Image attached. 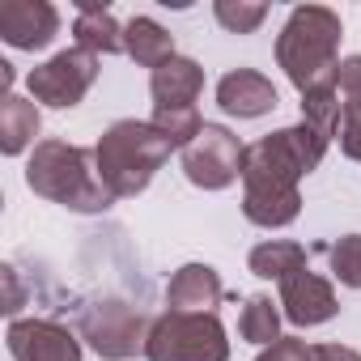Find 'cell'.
Returning <instances> with one entry per match:
<instances>
[{
    "label": "cell",
    "instance_id": "6da1fadb",
    "mask_svg": "<svg viewBox=\"0 0 361 361\" xmlns=\"http://www.w3.org/2000/svg\"><path fill=\"white\" fill-rule=\"evenodd\" d=\"M327 153V136H319L310 123H293L281 132H268L264 140L247 145L243 157V213L251 226L281 230L298 221L302 192L298 178L310 174Z\"/></svg>",
    "mask_w": 361,
    "mask_h": 361
},
{
    "label": "cell",
    "instance_id": "7a4b0ae2",
    "mask_svg": "<svg viewBox=\"0 0 361 361\" xmlns=\"http://www.w3.org/2000/svg\"><path fill=\"white\" fill-rule=\"evenodd\" d=\"M170 153H174V140L153 119H115L94 145L98 178L115 200L140 196Z\"/></svg>",
    "mask_w": 361,
    "mask_h": 361
},
{
    "label": "cell",
    "instance_id": "3957f363",
    "mask_svg": "<svg viewBox=\"0 0 361 361\" xmlns=\"http://www.w3.org/2000/svg\"><path fill=\"white\" fill-rule=\"evenodd\" d=\"M26 188L51 204H64L73 213H106L115 196L102 188L94 149L68 145V140H43L35 145L26 161Z\"/></svg>",
    "mask_w": 361,
    "mask_h": 361
},
{
    "label": "cell",
    "instance_id": "277c9868",
    "mask_svg": "<svg viewBox=\"0 0 361 361\" xmlns=\"http://www.w3.org/2000/svg\"><path fill=\"white\" fill-rule=\"evenodd\" d=\"M340 13L323 9V5H302L289 13L281 39H276V64L285 68V77L306 94L323 81H331L336 73V51H340Z\"/></svg>",
    "mask_w": 361,
    "mask_h": 361
},
{
    "label": "cell",
    "instance_id": "5b68a950",
    "mask_svg": "<svg viewBox=\"0 0 361 361\" xmlns=\"http://www.w3.org/2000/svg\"><path fill=\"white\" fill-rule=\"evenodd\" d=\"M149 327H153V319L123 298H94L77 310V331H81V340H90V348L102 361H128V357L145 353Z\"/></svg>",
    "mask_w": 361,
    "mask_h": 361
},
{
    "label": "cell",
    "instance_id": "8992f818",
    "mask_svg": "<svg viewBox=\"0 0 361 361\" xmlns=\"http://www.w3.org/2000/svg\"><path fill=\"white\" fill-rule=\"evenodd\" d=\"M145 357L149 361H230V340L217 314L166 310L149 327Z\"/></svg>",
    "mask_w": 361,
    "mask_h": 361
},
{
    "label": "cell",
    "instance_id": "52a82bcc",
    "mask_svg": "<svg viewBox=\"0 0 361 361\" xmlns=\"http://www.w3.org/2000/svg\"><path fill=\"white\" fill-rule=\"evenodd\" d=\"M243 157H247V145L226 123H204L200 136L183 149V174L192 188L221 192L234 178H243Z\"/></svg>",
    "mask_w": 361,
    "mask_h": 361
},
{
    "label": "cell",
    "instance_id": "ba28073f",
    "mask_svg": "<svg viewBox=\"0 0 361 361\" xmlns=\"http://www.w3.org/2000/svg\"><path fill=\"white\" fill-rule=\"evenodd\" d=\"M94 81H98V56L85 51V47H68V51H56L47 64L30 68L26 90H30L35 102L68 111L94 90Z\"/></svg>",
    "mask_w": 361,
    "mask_h": 361
},
{
    "label": "cell",
    "instance_id": "9c48e42d",
    "mask_svg": "<svg viewBox=\"0 0 361 361\" xmlns=\"http://www.w3.org/2000/svg\"><path fill=\"white\" fill-rule=\"evenodd\" d=\"M5 340L13 361H81V336L56 319H13Z\"/></svg>",
    "mask_w": 361,
    "mask_h": 361
},
{
    "label": "cell",
    "instance_id": "30bf717a",
    "mask_svg": "<svg viewBox=\"0 0 361 361\" xmlns=\"http://www.w3.org/2000/svg\"><path fill=\"white\" fill-rule=\"evenodd\" d=\"M60 30V13L47 0H0V39L18 51H43Z\"/></svg>",
    "mask_w": 361,
    "mask_h": 361
},
{
    "label": "cell",
    "instance_id": "8fae6325",
    "mask_svg": "<svg viewBox=\"0 0 361 361\" xmlns=\"http://www.w3.org/2000/svg\"><path fill=\"white\" fill-rule=\"evenodd\" d=\"M281 306H285V319H289L293 327L327 323V319L340 310L331 281H323V276L310 272V268H298L293 276L281 281Z\"/></svg>",
    "mask_w": 361,
    "mask_h": 361
},
{
    "label": "cell",
    "instance_id": "7c38bea8",
    "mask_svg": "<svg viewBox=\"0 0 361 361\" xmlns=\"http://www.w3.org/2000/svg\"><path fill=\"white\" fill-rule=\"evenodd\" d=\"M221 298H226L221 276L209 264H183L166 285V306L178 314H217Z\"/></svg>",
    "mask_w": 361,
    "mask_h": 361
},
{
    "label": "cell",
    "instance_id": "4fadbf2b",
    "mask_svg": "<svg viewBox=\"0 0 361 361\" xmlns=\"http://www.w3.org/2000/svg\"><path fill=\"white\" fill-rule=\"evenodd\" d=\"M276 85L255 73V68H234L217 81V106L226 115H238V119H259L268 111H276Z\"/></svg>",
    "mask_w": 361,
    "mask_h": 361
},
{
    "label": "cell",
    "instance_id": "5bb4252c",
    "mask_svg": "<svg viewBox=\"0 0 361 361\" xmlns=\"http://www.w3.org/2000/svg\"><path fill=\"white\" fill-rule=\"evenodd\" d=\"M153 90V111H196V98L204 90V68L188 56H174L149 77Z\"/></svg>",
    "mask_w": 361,
    "mask_h": 361
},
{
    "label": "cell",
    "instance_id": "9a60e30c",
    "mask_svg": "<svg viewBox=\"0 0 361 361\" xmlns=\"http://www.w3.org/2000/svg\"><path fill=\"white\" fill-rule=\"evenodd\" d=\"M77 47L94 51V56H115L123 51V26L111 18L106 5H94V0H81L77 5V22H73Z\"/></svg>",
    "mask_w": 361,
    "mask_h": 361
},
{
    "label": "cell",
    "instance_id": "2e32d148",
    "mask_svg": "<svg viewBox=\"0 0 361 361\" xmlns=\"http://www.w3.org/2000/svg\"><path fill=\"white\" fill-rule=\"evenodd\" d=\"M123 51L145 68H161L166 60H174V35L161 30L153 18H132L123 26Z\"/></svg>",
    "mask_w": 361,
    "mask_h": 361
},
{
    "label": "cell",
    "instance_id": "e0dca14e",
    "mask_svg": "<svg viewBox=\"0 0 361 361\" xmlns=\"http://www.w3.org/2000/svg\"><path fill=\"white\" fill-rule=\"evenodd\" d=\"M39 106L35 98H18V94H5V102H0V149H5L9 157H18L35 136H39Z\"/></svg>",
    "mask_w": 361,
    "mask_h": 361
},
{
    "label": "cell",
    "instance_id": "ac0fdd59",
    "mask_svg": "<svg viewBox=\"0 0 361 361\" xmlns=\"http://www.w3.org/2000/svg\"><path fill=\"white\" fill-rule=\"evenodd\" d=\"M344 119H348V106H344V98L336 94L331 81H323V85H314V90L302 94V123H310L319 136H327V140L340 136Z\"/></svg>",
    "mask_w": 361,
    "mask_h": 361
},
{
    "label": "cell",
    "instance_id": "d6986e66",
    "mask_svg": "<svg viewBox=\"0 0 361 361\" xmlns=\"http://www.w3.org/2000/svg\"><path fill=\"white\" fill-rule=\"evenodd\" d=\"M298 268H306V247H298V243L272 238V243H259L251 251V272L264 276V281H285Z\"/></svg>",
    "mask_w": 361,
    "mask_h": 361
},
{
    "label": "cell",
    "instance_id": "ffe728a7",
    "mask_svg": "<svg viewBox=\"0 0 361 361\" xmlns=\"http://www.w3.org/2000/svg\"><path fill=\"white\" fill-rule=\"evenodd\" d=\"M255 361H361V353H353L344 344H306L298 336H281Z\"/></svg>",
    "mask_w": 361,
    "mask_h": 361
},
{
    "label": "cell",
    "instance_id": "44dd1931",
    "mask_svg": "<svg viewBox=\"0 0 361 361\" xmlns=\"http://www.w3.org/2000/svg\"><path fill=\"white\" fill-rule=\"evenodd\" d=\"M281 302H272V298H264V293H255V298H247V306H243V319H238V331H243V340H251V344H276L281 340V310H276Z\"/></svg>",
    "mask_w": 361,
    "mask_h": 361
},
{
    "label": "cell",
    "instance_id": "7402d4cb",
    "mask_svg": "<svg viewBox=\"0 0 361 361\" xmlns=\"http://www.w3.org/2000/svg\"><path fill=\"white\" fill-rule=\"evenodd\" d=\"M213 13H217V22H221L230 35H251V30L264 26L268 5H259V0H217Z\"/></svg>",
    "mask_w": 361,
    "mask_h": 361
},
{
    "label": "cell",
    "instance_id": "603a6c76",
    "mask_svg": "<svg viewBox=\"0 0 361 361\" xmlns=\"http://www.w3.org/2000/svg\"><path fill=\"white\" fill-rule=\"evenodd\" d=\"M327 259H331V272L340 285L361 289V234H344L340 243H331Z\"/></svg>",
    "mask_w": 361,
    "mask_h": 361
},
{
    "label": "cell",
    "instance_id": "cb8c5ba5",
    "mask_svg": "<svg viewBox=\"0 0 361 361\" xmlns=\"http://www.w3.org/2000/svg\"><path fill=\"white\" fill-rule=\"evenodd\" d=\"M331 85H336V94L344 98L348 115H357V111H361V56L340 60L336 73H331Z\"/></svg>",
    "mask_w": 361,
    "mask_h": 361
},
{
    "label": "cell",
    "instance_id": "d4e9b609",
    "mask_svg": "<svg viewBox=\"0 0 361 361\" xmlns=\"http://www.w3.org/2000/svg\"><path fill=\"white\" fill-rule=\"evenodd\" d=\"M340 149H344L353 161H361V111L344 119V128H340Z\"/></svg>",
    "mask_w": 361,
    "mask_h": 361
}]
</instances>
